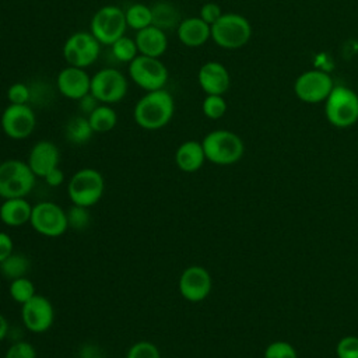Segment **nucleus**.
Listing matches in <instances>:
<instances>
[{"label": "nucleus", "instance_id": "1", "mask_svg": "<svg viewBox=\"0 0 358 358\" xmlns=\"http://www.w3.org/2000/svg\"><path fill=\"white\" fill-rule=\"evenodd\" d=\"M175 101L166 90L148 91L134 105L133 119L144 130H159L173 117Z\"/></svg>", "mask_w": 358, "mask_h": 358}, {"label": "nucleus", "instance_id": "2", "mask_svg": "<svg viewBox=\"0 0 358 358\" xmlns=\"http://www.w3.org/2000/svg\"><path fill=\"white\" fill-rule=\"evenodd\" d=\"M201 145L206 159L211 164L222 166L236 164L245 152L242 138L236 133L225 129L207 133L201 140Z\"/></svg>", "mask_w": 358, "mask_h": 358}, {"label": "nucleus", "instance_id": "3", "mask_svg": "<svg viewBox=\"0 0 358 358\" xmlns=\"http://www.w3.org/2000/svg\"><path fill=\"white\" fill-rule=\"evenodd\" d=\"M66 190L71 204L90 208L102 199L105 179L102 173L94 168H81L71 175Z\"/></svg>", "mask_w": 358, "mask_h": 358}, {"label": "nucleus", "instance_id": "4", "mask_svg": "<svg viewBox=\"0 0 358 358\" xmlns=\"http://www.w3.org/2000/svg\"><path fill=\"white\" fill-rule=\"evenodd\" d=\"M36 176L27 161L10 158L0 162V197H27L35 187Z\"/></svg>", "mask_w": 358, "mask_h": 358}, {"label": "nucleus", "instance_id": "5", "mask_svg": "<svg viewBox=\"0 0 358 358\" xmlns=\"http://www.w3.org/2000/svg\"><path fill=\"white\" fill-rule=\"evenodd\" d=\"M252 36L249 20L238 13H224L211 25V39L224 49H241Z\"/></svg>", "mask_w": 358, "mask_h": 358}, {"label": "nucleus", "instance_id": "6", "mask_svg": "<svg viewBox=\"0 0 358 358\" xmlns=\"http://www.w3.org/2000/svg\"><path fill=\"white\" fill-rule=\"evenodd\" d=\"M324 115L334 127L345 129L358 122V94L345 87L334 85L324 101Z\"/></svg>", "mask_w": 358, "mask_h": 358}, {"label": "nucleus", "instance_id": "7", "mask_svg": "<svg viewBox=\"0 0 358 358\" xmlns=\"http://www.w3.org/2000/svg\"><path fill=\"white\" fill-rule=\"evenodd\" d=\"M124 11L117 6H103L95 11L90 22V32L101 45L110 46L126 34Z\"/></svg>", "mask_w": 358, "mask_h": 358}, {"label": "nucleus", "instance_id": "8", "mask_svg": "<svg viewBox=\"0 0 358 358\" xmlns=\"http://www.w3.org/2000/svg\"><path fill=\"white\" fill-rule=\"evenodd\" d=\"M29 225L42 236L59 238L69 229L67 213L57 203L39 201L32 206Z\"/></svg>", "mask_w": 358, "mask_h": 358}, {"label": "nucleus", "instance_id": "9", "mask_svg": "<svg viewBox=\"0 0 358 358\" xmlns=\"http://www.w3.org/2000/svg\"><path fill=\"white\" fill-rule=\"evenodd\" d=\"M129 77L145 92L162 90L168 81V69L159 57L138 55L129 63Z\"/></svg>", "mask_w": 358, "mask_h": 358}, {"label": "nucleus", "instance_id": "10", "mask_svg": "<svg viewBox=\"0 0 358 358\" xmlns=\"http://www.w3.org/2000/svg\"><path fill=\"white\" fill-rule=\"evenodd\" d=\"M90 94L99 103H117L127 94V78L117 69H101L91 77Z\"/></svg>", "mask_w": 358, "mask_h": 358}, {"label": "nucleus", "instance_id": "11", "mask_svg": "<svg viewBox=\"0 0 358 358\" xmlns=\"http://www.w3.org/2000/svg\"><path fill=\"white\" fill-rule=\"evenodd\" d=\"M101 52V43L91 32L71 34L63 45V56L69 66L85 69L95 63Z\"/></svg>", "mask_w": 358, "mask_h": 358}, {"label": "nucleus", "instance_id": "12", "mask_svg": "<svg viewBox=\"0 0 358 358\" xmlns=\"http://www.w3.org/2000/svg\"><path fill=\"white\" fill-rule=\"evenodd\" d=\"M334 87L333 78L323 70H308L299 74L294 84V92L305 103L324 102Z\"/></svg>", "mask_w": 358, "mask_h": 358}, {"label": "nucleus", "instance_id": "13", "mask_svg": "<svg viewBox=\"0 0 358 358\" xmlns=\"http://www.w3.org/2000/svg\"><path fill=\"white\" fill-rule=\"evenodd\" d=\"M0 126L3 133L11 140L28 138L36 126V116L32 108L25 105L10 103L1 113Z\"/></svg>", "mask_w": 358, "mask_h": 358}, {"label": "nucleus", "instance_id": "14", "mask_svg": "<svg viewBox=\"0 0 358 358\" xmlns=\"http://www.w3.org/2000/svg\"><path fill=\"white\" fill-rule=\"evenodd\" d=\"M213 288V278L207 268L203 266H189L186 267L178 280V289L183 299L189 302L204 301Z\"/></svg>", "mask_w": 358, "mask_h": 358}, {"label": "nucleus", "instance_id": "15", "mask_svg": "<svg viewBox=\"0 0 358 358\" xmlns=\"http://www.w3.org/2000/svg\"><path fill=\"white\" fill-rule=\"evenodd\" d=\"M21 320L28 331L35 334L46 333L53 326L55 308L46 296L36 294L21 305Z\"/></svg>", "mask_w": 358, "mask_h": 358}, {"label": "nucleus", "instance_id": "16", "mask_svg": "<svg viewBox=\"0 0 358 358\" xmlns=\"http://www.w3.org/2000/svg\"><path fill=\"white\" fill-rule=\"evenodd\" d=\"M56 87L64 98L78 101L90 94L91 77L85 69L67 66L59 71L56 77Z\"/></svg>", "mask_w": 358, "mask_h": 358}, {"label": "nucleus", "instance_id": "17", "mask_svg": "<svg viewBox=\"0 0 358 358\" xmlns=\"http://www.w3.org/2000/svg\"><path fill=\"white\" fill-rule=\"evenodd\" d=\"M27 162L34 175L43 179L52 169L57 168L60 164L59 147L49 140L36 141L29 150Z\"/></svg>", "mask_w": 358, "mask_h": 358}, {"label": "nucleus", "instance_id": "18", "mask_svg": "<svg viewBox=\"0 0 358 358\" xmlns=\"http://www.w3.org/2000/svg\"><path fill=\"white\" fill-rule=\"evenodd\" d=\"M197 81L206 95H224L231 85L229 73L220 62L204 63L199 69Z\"/></svg>", "mask_w": 358, "mask_h": 358}, {"label": "nucleus", "instance_id": "19", "mask_svg": "<svg viewBox=\"0 0 358 358\" xmlns=\"http://www.w3.org/2000/svg\"><path fill=\"white\" fill-rule=\"evenodd\" d=\"M176 34L182 45L199 48L211 38V25L204 22L200 17H189L179 22Z\"/></svg>", "mask_w": 358, "mask_h": 358}, {"label": "nucleus", "instance_id": "20", "mask_svg": "<svg viewBox=\"0 0 358 358\" xmlns=\"http://www.w3.org/2000/svg\"><path fill=\"white\" fill-rule=\"evenodd\" d=\"M134 41L138 53L150 57H161L168 48V38L165 31L155 25H150L137 31Z\"/></svg>", "mask_w": 358, "mask_h": 358}, {"label": "nucleus", "instance_id": "21", "mask_svg": "<svg viewBox=\"0 0 358 358\" xmlns=\"http://www.w3.org/2000/svg\"><path fill=\"white\" fill-rule=\"evenodd\" d=\"M32 204L27 197L4 199L0 204V221L6 227H22L29 224Z\"/></svg>", "mask_w": 358, "mask_h": 358}, {"label": "nucleus", "instance_id": "22", "mask_svg": "<svg viewBox=\"0 0 358 358\" xmlns=\"http://www.w3.org/2000/svg\"><path fill=\"white\" fill-rule=\"evenodd\" d=\"M206 162V154L201 141L187 140L179 144L175 151L176 166L186 173H193L199 171Z\"/></svg>", "mask_w": 358, "mask_h": 358}, {"label": "nucleus", "instance_id": "23", "mask_svg": "<svg viewBox=\"0 0 358 358\" xmlns=\"http://www.w3.org/2000/svg\"><path fill=\"white\" fill-rule=\"evenodd\" d=\"M87 117L94 133H108L117 124L116 110L106 103H99Z\"/></svg>", "mask_w": 358, "mask_h": 358}, {"label": "nucleus", "instance_id": "24", "mask_svg": "<svg viewBox=\"0 0 358 358\" xmlns=\"http://www.w3.org/2000/svg\"><path fill=\"white\" fill-rule=\"evenodd\" d=\"M151 13H152V25L164 31L178 28L179 22L182 21L178 8L173 4L166 1L155 3L151 7Z\"/></svg>", "mask_w": 358, "mask_h": 358}, {"label": "nucleus", "instance_id": "25", "mask_svg": "<svg viewBox=\"0 0 358 358\" xmlns=\"http://www.w3.org/2000/svg\"><path fill=\"white\" fill-rule=\"evenodd\" d=\"M92 134H94V130L88 122V117L85 116L71 117L64 127L66 140L74 145H83L88 143Z\"/></svg>", "mask_w": 358, "mask_h": 358}, {"label": "nucleus", "instance_id": "26", "mask_svg": "<svg viewBox=\"0 0 358 358\" xmlns=\"http://www.w3.org/2000/svg\"><path fill=\"white\" fill-rule=\"evenodd\" d=\"M29 267L31 262L25 255L13 252L7 259L0 263V273L3 274V277L11 281L20 277H25L29 271Z\"/></svg>", "mask_w": 358, "mask_h": 358}, {"label": "nucleus", "instance_id": "27", "mask_svg": "<svg viewBox=\"0 0 358 358\" xmlns=\"http://www.w3.org/2000/svg\"><path fill=\"white\" fill-rule=\"evenodd\" d=\"M124 17H126L127 27L134 31H140L152 25L151 7L141 3H134L129 6L124 10Z\"/></svg>", "mask_w": 358, "mask_h": 358}, {"label": "nucleus", "instance_id": "28", "mask_svg": "<svg viewBox=\"0 0 358 358\" xmlns=\"http://www.w3.org/2000/svg\"><path fill=\"white\" fill-rule=\"evenodd\" d=\"M8 295L14 302L24 305L32 296L36 295V289H35L34 282L25 275V277H20V278L10 281Z\"/></svg>", "mask_w": 358, "mask_h": 358}, {"label": "nucleus", "instance_id": "29", "mask_svg": "<svg viewBox=\"0 0 358 358\" xmlns=\"http://www.w3.org/2000/svg\"><path fill=\"white\" fill-rule=\"evenodd\" d=\"M110 49H112V55L115 56V59L122 63H130L140 55L136 41L126 35H123L116 42H113L110 45Z\"/></svg>", "mask_w": 358, "mask_h": 358}, {"label": "nucleus", "instance_id": "30", "mask_svg": "<svg viewBox=\"0 0 358 358\" xmlns=\"http://www.w3.org/2000/svg\"><path fill=\"white\" fill-rule=\"evenodd\" d=\"M201 110L211 120L221 119L227 112V102L222 95H206L201 103Z\"/></svg>", "mask_w": 358, "mask_h": 358}, {"label": "nucleus", "instance_id": "31", "mask_svg": "<svg viewBox=\"0 0 358 358\" xmlns=\"http://www.w3.org/2000/svg\"><path fill=\"white\" fill-rule=\"evenodd\" d=\"M69 228L74 231H84L88 228L91 222V214L87 207L71 204V207L66 211Z\"/></svg>", "mask_w": 358, "mask_h": 358}, {"label": "nucleus", "instance_id": "32", "mask_svg": "<svg viewBox=\"0 0 358 358\" xmlns=\"http://www.w3.org/2000/svg\"><path fill=\"white\" fill-rule=\"evenodd\" d=\"M126 358H161V352L154 343L141 340L129 347Z\"/></svg>", "mask_w": 358, "mask_h": 358}, {"label": "nucleus", "instance_id": "33", "mask_svg": "<svg viewBox=\"0 0 358 358\" xmlns=\"http://www.w3.org/2000/svg\"><path fill=\"white\" fill-rule=\"evenodd\" d=\"M263 358H298L296 350L288 341H273L270 343L263 354Z\"/></svg>", "mask_w": 358, "mask_h": 358}, {"label": "nucleus", "instance_id": "34", "mask_svg": "<svg viewBox=\"0 0 358 358\" xmlns=\"http://www.w3.org/2000/svg\"><path fill=\"white\" fill-rule=\"evenodd\" d=\"M4 358H38V354L31 343L17 340L7 348Z\"/></svg>", "mask_w": 358, "mask_h": 358}, {"label": "nucleus", "instance_id": "35", "mask_svg": "<svg viewBox=\"0 0 358 358\" xmlns=\"http://www.w3.org/2000/svg\"><path fill=\"white\" fill-rule=\"evenodd\" d=\"M337 358H358V337L344 336L336 345Z\"/></svg>", "mask_w": 358, "mask_h": 358}, {"label": "nucleus", "instance_id": "36", "mask_svg": "<svg viewBox=\"0 0 358 358\" xmlns=\"http://www.w3.org/2000/svg\"><path fill=\"white\" fill-rule=\"evenodd\" d=\"M7 99L10 103L25 105L31 99V90L24 83H14L7 90Z\"/></svg>", "mask_w": 358, "mask_h": 358}, {"label": "nucleus", "instance_id": "37", "mask_svg": "<svg viewBox=\"0 0 358 358\" xmlns=\"http://www.w3.org/2000/svg\"><path fill=\"white\" fill-rule=\"evenodd\" d=\"M222 14H224V13H222L221 7H220L217 3L208 1V3H204V4L201 6V8H200V15H199V17H200L204 22H207L208 25H213Z\"/></svg>", "mask_w": 358, "mask_h": 358}, {"label": "nucleus", "instance_id": "38", "mask_svg": "<svg viewBox=\"0 0 358 358\" xmlns=\"http://www.w3.org/2000/svg\"><path fill=\"white\" fill-rule=\"evenodd\" d=\"M14 252V242L13 238L4 232L0 231V263L7 259Z\"/></svg>", "mask_w": 358, "mask_h": 358}, {"label": "nucleus", "instance_id": "39", "mask_svg": "<svg viewBox=\"0 0 358 358\" xmlns=\"http://www.w3.org/2000/svg\"><path fill=\"white\" fill-rule=\"evenodd\" d=\"M43 180L46 182V185H49L50 187H59L63 182H64V172L57 166L55 169H52L45 178Z\"/></svg>", "mask_w": 358, "mask_h": 358}, {"label": "nucleus", "instance_id": "40", "mask_svg": "<svg viewBox=\"0 0 358 358\" xmlns=\"http://www.w3.org/2000/svg\"><path fill=\"white\" fill-rule=\"evenodd\" d=\"M99 105V102L95 99V96H92L91 94H87L85 96H83L81 99H78V108L81 112L87 113V116Z\"/></svg>", "mask_w": 358, "mask_h": 358}, {"label": "nucleus", "instance_id": "41", "mask_svg": "<svg viewBox=\"0 0 358 358\" xmlns=\"http://www.w3.org/2000/svg\"><path fill=\"white\" fill-rule=\"evenodd\" d=\"M78 358H103L102 351L94 344H85L78 352Z\"/></svg>", "mask_w": 358, "mask_h": 358}, {"label": "nucleus", "instance_id": "42", "mask_svg": "<svg viewBox=\"0 0 358 358\" xmlns=\"http://www.w3.org/2000/svg\"><path fill=\"white\" fill-rule=\"evenodd\" d=\"M8 331H10V324H8V320L4 315L0 313V343L8 336Z\"/></svg>", "mask_w": 358, "mask_h": 358}]
</instances>
